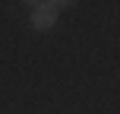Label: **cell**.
Wrapping results in <instances>:
<instances>
[{
	"mask_svg": "<svg viewBox=\"0 0 120 114\" xmlns=\"http://www.w3.org/2000/svg\"><path fill=\"white\" fill-rule=\"evenodd\" d=\"M57 6L60 3H35L32 6V25L35 29H51L57 22Z\"/></svg>",
	"mask_w": 120,
	"mask_h": 114,
	"instance_id": "cell-1",
	"label": "cell"
}]
</instances>
